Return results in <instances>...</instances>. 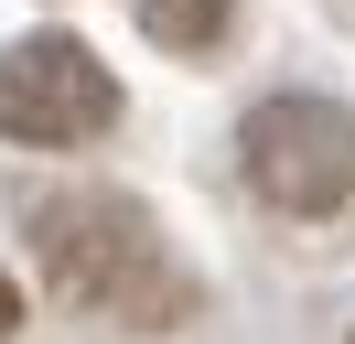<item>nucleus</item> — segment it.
<instances>
[{
    "instance_id": "obj_5",
    "label": "nucleus",
    "mask_w": 355,
    "mask_h": 344,
    "mask_svg": "<svg viewBox=\"0 0 355 344\" xmlns=\"http://www.w3.org/2000/svg\"><path fill=\"white\" fill-rule=\"evenodd\" d=\"M11 322H22V291H11V280H0V344H11Z\"/></svg>"
},
{
    "instance_id": "obj_4",
    "label": "nucleus",
    "mask_w": 355,
    "mask_h": 344,
    "mask_svg": "<svg viewBox=\"0 0 355 344\" xmlns=\"http://www.w3.org/2000/svg\"><path fill=\"white\" fill-rule=\"evenodd\" d=\"M140 33L173 43V54H205V43H226V22H237V0H130Z\"/></svg>"
},
{
    "instance_id": "obj_2",
    "label": "nucleus",
    "mask_w": 355,
    "mask_h": 344,
    "mask_svg": "<svg viewBox=\"0 0 355 344\" xmlns=\"http://www.w3.org/2000/svg\"><path fill=\"white\" fill-rule=\"evenodd\" d=\"M248 194L280 215H345L355 205V119L334 97H259L237 129Z\"/></svg>"
},
{
    "instance_id": "obj_3",
    "label": "nucleus",
    "mask_w": 355,
    "mask_h": 344,
    "mask_svg": "<svg viewBox=\"0 0 355 344\" xmlns=\"http://www.w3.org/2000/svg\"><path fill=\"white\" fill-rule=\"evenodd\" d=\"M119 129V76L76 33H33L0 54V140L22 150H87Z\"/></svg>"
},
{
    "instance_id": "obj_1",
    "label": "nucleus",
    "mask_w": 355,
    "mask_h": 344,
    "mask_svg": "<svg viewBox=\"0 0 355 344\" xmlns=\"http://www.w3.org/2000/svg\"><path fill=\"white\" fill-rule=\"evenodd\" d=\"M33 248H44L54 291L87 301V312H108V322L162 334V322L194 312V280L173 269L162 226L130 205V194H44V205H33Z\"/></svg>"
}]
</instances>
